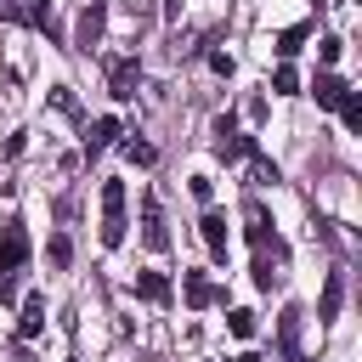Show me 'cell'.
I'll use <instances>...</instances> for the list:
<instances>
[{
    "instance_id": "1",
    "label": "cell",
    "mask_w": 362,
    "mask_h": 362,
    "mask_svg": "<svg viewBox=\"0 0 362 362\" xmlns=\"http://www.w3.org/2000/svg\"><path fill=\"white\" fill-rule=\"evenodd\" d=\"M124 181H102V243L119 249L124 243Z\"/></svg>"
},
{
    "instance_id": "2",
    "label": "cell",
    "mask_w": 362,
    "mask_h": 362,
    "mask_svg": "<svg viewBox=\"0 0 362 362\" xmlns=\"http://www.w3.org/2000/svg\"><path fill=\"white\" fill-rule=\"evenodd\" d=\"M107 34V0H85V11L74 17V51H96Z\"/></svg>"
},
{
    "instance_id": "3",
    "label": "cell",
    "mask_w": 362,
    "mask_h": 362,
    "mask_svg": "<svg viewBox=\"0 0 362 362\" xmlns=\"http://www.w3.org/2000/svg\"><path fill=\"white\" fill-rule=\"evenodd\" d=\"M136 85H141V62H136V57H113V62H107V90H113L119 102H130Z\"/></svg>"
},
{
    "instance_id": "4",
    "label": "cell",
    "mask_w": 362,
    "mask_h": 362,
    "mask_svg": "<svg viewBox=\"0 0 362 362\" xmlns=\"http://www.w3.org/2000/svg\"><path fill=\"white\" fill-rule=\"evenodd\" d=\"M198 238L209 243L215 266H226V255H232V238H226V215H221V209H204V221H198Z\"/></svg>"
},
{
    "instance_id": "5",
    "label": "cell",
    "mask_w": 362,
    "mask_h": 362,
    "mask_svg": "<svg viewBox=\"0 0 362 362\" xmlns=\"http://www.w3.org/2000/svg\"><path fill=\"white\" fill-rule=\"evenodd\" d=\"M23 266H28V232L11 221V226L0 232V277H6V272H23Z\"/></svg>"
},
{
    "instance_id": "6",
    "label": "cell",
    "mask_w": 362,
    "mask_h": 362,
    "mask_svg": "<svg viewBox=\"0 0 362 362\" xmlns=\"http://www.w3.org/2000/svg\"><path fill=\"white\" fill-rule=\"evenodd\" d=\"M339 305H345V272H328L322 300H317V322H334V317H339Z\"/></svg>"
},
{
    "instance_id": "7",
    "label": "cell",
    "mask_w": 362,
    "mask_h": 362,
    "mask_svg": "<svg viewBox=\"0 0 362 362\" xmlns=\"http://www.w3.org/2000/svg\"><path fill=\"white\" fill-rule=\"evenodd\" d=\"M119 141V119L113 113H102V119H90V136H85V158H96L102 147H113Z\"/></svg>"
},
{
    "instance_id": "8",
    "label": "cell",
    "mask_w": 362,
    "mask_h": 362,
    "mask_svg": "<svg viewBox=\"0 0 362 362\" xmlns=\"http://www.w3.org/2000/svg\"><path fill=\"white\" fill-rule=\"evenodd\" d=\"M141 238H147V249H170V232H164L158 198H147V204H141Z\"/></svg>"
},
{
    "instance_id": "9",
    "label": "cell",
    "mask_w": 362,
    "mask_h": 362,
    "mask_svg": "<svg viewBox=\"0 0 362 362\" xmlns=\"http://www.w3.org/2000/svg\"><path fill=\"white\" fill-rule=\"evenodd\" d=\"M136 294H141L147 305H170V294H175V288H170V277H164V272H141V277H136Z\"/></svg>"
},
{
    "instance_id": "10",
    "label": "cell",
    "mask_w": 362,
    "mask_h": 362,
    "mask_svg": "<svg viewBox=\"0 0 362 362\" xmlns=\"http://www.w3.org/2000/svg\"><path fill=\"white\" fill-rule=\"evenodd\" d=\"M215 300H226V294H221L204 272H187V305H192V311H204V305H215Z\"/></svg>"
},
{
    "instance_id": "11",
    "label": "cell",
    "mask_w": 362,
    "mask_h": 362,
    "mask_svg": "<svg viewBox=\"0 0 362 362\" xmlns=\"http://www.w3.org/2000/svg\"><path fill=\"white\" fill-rule=\"evenodd\" d=\"M277 334H283V356H288V362H305V356H300V305H288V311H283Z\"/></svg>"
},
{
    "instance_id": "12",
    "label": "cell",
    "mask_w": 362,
    "mask_h": 362,
    "mask_svg": "<svg viewBox=\"0 0 362 362\" xmlns=\"http://www.w3.org/2000/svg\"><path fill=\"white\" fill-rule=\"evenodd\" d=\"M351 85L339 79V74H317V85H311V96H317V107H339V96H345Z\"/></svg>"
},
{
    "instance_id": "13",
    "label": "cell",
    "mask_w": 362,
    "mask_h": 362,
    "mask_svg": "<svg viewBox=\"0 0 362 362\" xmlns=\"http://www.w3.org/2000/svg\"><path fill=\"white\" fill-rule=\"evenodd\" d=\"M17 328H23V334H40V328H45V294H40V288L23 300V322H17Z\"/></svg>"
},
{
    "instance_id": "14",
    "label": "cell",
    "mask_w": 362,
    "mask_h": 362,
    "mask_svg": "<svg viewBox=\"0 0 362 362\" xmlns=\"http://www.w3.org/2000/svg\"><path fill=\"white\" fill-rule=\"evenodd\" d=\"M215 153H221V158H249V153H255V136H238V130H232V136H215Z\"/></svg>"
},
{
    "instance_id": "15",
    "label": "cell",
    "mask_w": 362,
    "mask_h": 362,
    "mask_svg": "<svg viewBox=\"0 0 362 362\" xmlns=\"http://www.w3.org/2000/svg\"><path fill=\"white\" fill-rule=\"evenodd\" d=\"M119 153H124L130 164H141V170H147V164H158V153H153V141H141V136H124V141H119Z\"/></svg>"
},
{
    "instance_id": "16",
    "label": "cell",
    "mask_w": 362,
    "mask_h": 362,
    "mask_svg": "<svg viewBox=\"0 0 362 362\" xmlns=\"http://www.w3.org/2000/svg\"><path fill=\"white\" fill-rule=\"evenodd\" d=\"M305 34H311V28H305V23H294V28H283V34H277V45H272V51H277V57L288 62V57H294V51L305 45Z\"/></svg>"
},
{
    "instance_id": "17",
    "label": "cell",
    "mask_w": 362,
    "mask_h": 362,
    "mask_svg": "<svg viewBox=\"0 0 362 362\" xmlns=\"http://www.w3.org/2000/svg\"><path fill=\"white\" fill-rule=\"evenodd\" d=\"M339 119H345L351 136L362 130V90H345V96H339Z\"/></svg>"
},
{
    "instance_id": "18",
    "label": "cell",
    "mask_w": 362,
    "mask_h": 362,
    "mask_svg": "<svg viewBox=\"0 0 362 362\" xmlns=\"http://www.w3.org/2000/svg\"><path fill=\"white\" fill-rule=\"evenodd\" d=\"M45 260H51V266H68V260H74V243H68V232H57V238L45 243Z\"/></svg>"
},
{
    "instance_id": "19",
    "label": "cell",
    "mask_w": 362,
    "mask_h": 362,
    "mask_svg": "<svg viewBox=\"0 0 362 362\" xmlns=\"http://www.w3.org/2000/svg\"><path fill=\"white\" fill-rule=\"evenodd\" d=\"M272 90H277V96H294V90H300V74H294V68L283 62V68L272 74Z\"/></svg>"
},
{
    "instance_id": "20",
    "label": "cell",
    "mask_w": 362,
    "mask_h": 362,
    "mask_svg": "<svg viewBox=\"0 0 362 362\" xmlns=\"http://www.w3.org/2000/svg\"><path fill=\"white\" fill-rule=\"evenodd\" d=\"M226 328H232L238 339H249V334H255V311H243V305H238V311L226 317Z\"/></svg>"
},
{
    "instance_id": "21",
    "label": "cell",
    "mask_w": 362,
    "mask_h": 362,
    "mask_svg": "<svg viewBox=\"0 0 362 362\" xmlns=\"http://www.w3.org/2000/svg\"><path fill=\"white\" fill-rule=\"evenodd\" d=\"M272 277H277V272H272V255L260 249V260H255V288H272Z\"/></svg>"
},
{
    "instance_id": "22",
    "label": "cell",
    "mask_w": 362,
    "mask_h": 362,
    "mask_svg": "<svg viewBox=\"0 0 362 362\" xmlns=\"http://www.w3.org/2000/svg\"><path fill=\"white\" fill-rule=\"evenodd\" d=\"M339 51H345V40H334V34L317 40V57H322V62H339Z\"/></svg>"
},
{
    "instance_id": "23",
    "label": "cell",
    "mask_w": 362,
    "mask_h": 362,
    "mask_svg": "<svg viewBox=\"0 0 362 362\" xmlns=\"http://www.w3.org/2000/svg\"><path fill=\"white\" fill-rule=\"evenodd\" d=\"M192 198L209 204V198H215V181H209V175H192Z\"/></svg>"
},
{
    "instance_id": "24",
    "label": "cell",
    "mask_w": 362,
    "mask_h": 362,
    "mask_svg": "<svg viewBox=\"0 0 362 362\" xmlns=\"http://www.w3.org/2000/svg\"><path fill=\"white\" fill-rule=\"evenodd\" d=\"M51 102H57L62 113H79V102H74V90H68V85H57V96H51Z\"/></svg>"
},
{
    "instance_id": "25",
    "label": "cell",
    "mask_w": 362,
    "mask_h": 362,
    "mask_svg": "<svg viewBox=\"0 0 362 362\" xmlns=\"http://www.w3.org/2000/svg\"><path fill=\"white\" fill-rule=\"evenodd\" d=\"M209 68H215V74H226V79H232V57H226V51H209Z\"/></svg>"
},
{
    "instance_id": "26",
    "label": "cell",
    "mask_w": 362,
    "mask_h": 362,
    "mask_svg": "<svg viewBox=\"0 0 362 362\" xmlns=\"http://www.w3.org/2000/svg\"><path fill=\"white\" fill-rule=\"evenodd\" d=\"M45 11H51V0H28V23H40V28H45Z\"/></svg>"
},
{
    "instance_id": "27",
    "label": "cell",
    "mask_w": 362,
    "mask_h": 362,
    "mask_svg": "<svg viewBox=\"0 0 362 362\" xmlns=\"http://www.w3.org/2000/svg\"><path fill=\"white\" fill-rule=\"evenodd\" d=\"M17 362H34V356H17Z\"/></svg>"
}]
</instances>
